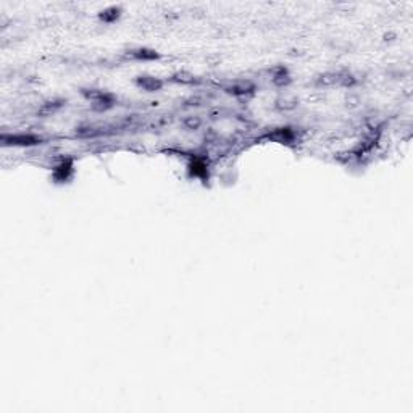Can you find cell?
Instances as JSON below:
<instances>
[{
	"label": "cell",
	"mask_w": 413,
	"mask_h": 413,
	"mask_svg": "<svg viewBox=\"0 0 413 413\" xmlns=\"http://www.w3.org/2000/svg\"><path fill=\"white\" fill-rule=\"evenodd\" d=\"M271 79L276 86H286L291 82V77H289V75H287V70L282 68V66H280V68L275 71V75H273Z\"/></svg>",
	"instance_id": "12"
},
{
	"label": "cell",
	"mask_w": 413,
	"mask_h": 413,
	"mask_svg": "<svg viewBox=\"0 0 413 413\" xmlns=\"http://www.w3.org/2000/svg\"><path fill=\"white\" fill-rule=\"evenodd\" d=\"M268 137L273 139V141H276V142H282L284 144V142H291L292 141L294 132H292L291 128H278L273 132L268 134Z\"/></svg>",
	"instance_id": "8"
},
{
	"label": "cell",
	"mask_w": 413,
	"mask_h": 413,
	"mask_svg": "<svg viewBox=\"0 0 413 413\" xmlns=\"http://www.w3.org/2000/svg\"><path fill=\"white\" fill-rule=\"evenodd\" d=\"M204 103H206L205 95H202V94H195V95L188 97V99L184 100V107H202Z\"/></svg>",
	"instance_id": "16"
},
{
	"label": "cell",
	"mask_w": 413,
	"mask_h": 413,
	"mask_svg": "<svg viewBox=\"0 0 413 413\" xmlns=\"http://www.w3.org/2000/svg\"><path fill=\"white\" fill-rule=\"evenodd\" d=\"M297 100L296 99H278L276 100V108L278 110H282V112H289V110H294L297 107Z\"/></svg>",
	"instance_id": "15"
},
{
	"label": "cell",
	"mask_w": 413,
	"mask_h": 413,
	"mask_svg": "<svg viewBox=\"0 0 413 413\" xmlns=\"http://www.w3.org/2000/svg\"><path fill=\"white\" fill-rule=\"evenodd\" d=\"M103 132V128L97 125H81L76 128V136L77 137H95L100 136Z\"/></svg>",
	"instance_id": "7"
},
{
	"label": "cell",
	"mask_w": 413,
	"mask_h": 413,
	"mask_svg": "<svg viewBox=\"0 0 413 413\" xmlns=\"http://www.w3.org/2000/svg\"><path fill=\"white\" fill-rule=\"evenodd\" d=\"M190 174H192V176L204 178L206 174V165L204 162H200V160H194V162L190 163Z\"/></svg>",
	"instance_id": "14"
},
{
	"label": "cell",
	"mask_w": 413,
	"mask_h": 413,
	"mask_svg": "<svg viewBox=\"0 0 413 413\" xmlns=\"http://www.w3.org/2000/svg\"><path fill=\"white\" fill-rule=\"evenodd\" d=\"M60 107H63V100H50V102H45L42 103V107H40L39 113L40 115H50V113H54L58 110Z\"/></svg>",
	"instance_id": "13"
},
{
	"label": "cell",
	"mask_w": 413,
	"mask_h": 413,
	"mask_svg": "<svg viewBox=\"0 0 413 413\" xmlns=\"http://www.w3.org/2000/svg\"><path fill=\"white\" fill-rule=\"evenodd\" d=\"M3 146H17V147H33L38 144H42V139L34 134L17 132V134H2Z\"/></svg>",
	"instance_id": "2"
},
{
	"label": "cell",
	"mask_w": 413,
	"mask_h": 413,
	"mask_svg": "<svg viewBox=\"0 0 413 413\" xmlns=\"http://www.w3.org/2000/svg\"><path fill=\"white\" fill-rule=\"evenodd\" d=\"M171 81L178 82V84H186V86H192V84H197L199 82L197 77H195L192 73H188V71H179V73L173 75Z\"/></svg>",
	"instance_id": "10"
},
{
	"label": "cell",
	"mask_w": 413,
	"mask_h": 413,
	"mask_svg": "<svg viewBox=\"0 0 413 413\" xmlns=\"http://www.w3.org/2000/svg\"><path fill=\"white\" fill-rule=\"evenodd\" d=\"M255 84L249 79H239V81H232L229 84H226L223 87V91L226 94H229L232 97H247L255 94Z\"/></svg>",
	"instance_id": "3"
},
{
	"label": "cell",
	"mask_w": 413,
	"mask_h": 413,
	"mask_svg": "<svg viewBox=\"0 0 413 413\" xmlns=\"http://www.w3.org/2000/svg\"><path fill=\"white\" fill-rule=\"evenodd\" d=\"M181 125L184 126L186 131H199L204 126V118L200 115H186L181 120Z\"/></svg>",
	"instance_id": "6"
},
{
	"label": "cell",
	"mask_w": 413,
	"mask_h": 413,
	"mask_svg": "<svg viewBox=\"0 0 413 413\" xmlns=\"http://www.w3.org/2000/svg\"><path fill=\"white\" fill-rule=\"evenodd\" d=\"M82 95L92 102V110L95 112H107L115 105L113 95L100 89H82Z\"/></svg>",
	"instance_id": "1"
},
{
	"label": "cell",
	"mask_w": 413,
	"mask_h": 413,
	"mask_svg": "<svg viewBox=\"0 0 413 413\" xmlns=\"http://www.w3.org/2000/svg\"><path fill=\"white\" fill-rule=\"evenodd\" d=\"M128 56H131V58L139 60V61H152V60H158V58H160V54H158L157 50L146 49V47H139V49L128 50Z\"/></svg>",
	"instance_id": "5"
},
{
	"label": "cell",
	"mask_w": 413,
	"mask_h": 413,
	"mask_svg": "<svg viewBox=\"0 0 413 413\" xmlns=\"http://www.w3.org/2000/svg\"><path fill=\"white\" fill-rule=\"evenodd\" d=\"M120 15H121V8L120 7H110V8H107V10H103V12H100L99 18L102 19V21H105V23H113V21H116V19L120 18Z\"/></svg>",
	"instance_id": "11"
},
{
	"label": "cell",
	"mask_w": 413,
	"mask_h": 413,
	"mask_svg": "<svg viewBox=\"0 0 413 413\" xmlns=\"http://www.w3.org/2000/svg\"><path fill=\"white\" fill-rule=\"evenodd\" d=\"M136 84L146 92H158L163 87V81L158 79V77H155V76L141 75V76L136 77Z\"/></svg>",
	"instance_id": "4"
},
{
	"label": "cell",
	"mask_w": 413,
	"mask_h": 413,
	"mask_svg": "<svg viewBox=\"0 0 413 413\" xmlns=\"http://www.w3.org/2000/svg\"><path fill=\"white\" fill-rule=\"evenodd\" d=\"M71 171H73V163H71L70 160H63V162L55 168L54 176L56 181H66L70 178Z\"/></svg>",
	"instance_id": "9"
}]
</instances>
